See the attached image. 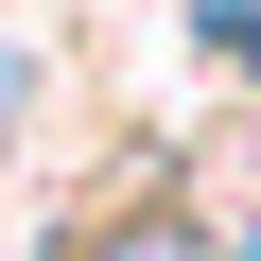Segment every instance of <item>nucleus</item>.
<instances>
[{
	"label": "nucleus",
	"mask_w": 261,
	"mask_h": 261,
	"mask_svg": "<svg viewBox=\"0 0 261 261\" xmlns=\"http://www.w3.org/2000/svg\"><path fill=\"white\" fill-rule=\"evenodd\" d=\"M122 261H209V244H192V226H140V244H122Z\"/></svg>",
	"instance_id": "1"
}]
</instances>
